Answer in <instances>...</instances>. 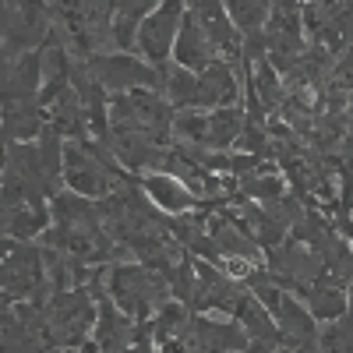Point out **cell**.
I'll return each instance as SVG.
<instances>
[{"label":"cell","instance_id":"cell-1","mask_svg":"<svg viewBox=\"0 0 353 353\" xmlns=\"http://www.w3.org/2000/svg\"><path fill=\"white\" fill-rule=\"evenodd\" d=\"M110 293H113V304L128 318H134L138 325L170 304V283L156 269H145V265H121V269H113Z\"/></svg>","mask_w":353,"mask_h":353},{"label":"cell","instance_id":"cell-2","mask_svg":"<svg viewBox=\"0 0 353 353\" xmlns=\"http://www.w3.org/2000/svg\"><path fill=\"white\" fill-rule=\"evenodd\" d=\"M244 113L237 106H223V110H191V113H181L173 121V131L176 138L191 141L194 149H230L233 141H241V131H244Z\"/></svg>","mask_w":353,"mask_h":353},{"label":"cell","instance_id":"cell-3","mask_svg":"<svg viewBox=\"0 0 353 353\" xmlns=\"http://www.w3.org/2000/svg\"><path fill=\"white\" fill-rule=\"evenodd\" d=\"M96 325V307L85 293H61L46 311V339L57 346H78Z\"/></svg>","mask_w":353,"mask_h":353},{"label":"cell","instance_id":"cell-4","mask_svg":"<svg viewBox=\"0 0 353 353\" xmlns=\"http://www.w3.org/2000/svg\"><path fill=\"white\" fill-rule=\"evenodd\" d=\"M184 0H163V4L138 25V46L145 50V57L156 64H163L166 57H173V43L181 32L184 21Z\"/></svg>","mask_w":353,"mask_h":353},{"label":"cell","instance_id":"cell-5","mask_svg":"<svg viewBox=\"0 0 353 353\" xmlns=\"http://www.w3.org/2000/svg\"><path fill=\"white\" fill-rule=\"evenodd\" d=\"M173 61L176 68L184 71H194L201 74L205 68H212L219 61V50L212 46V39L205 36V28L198 25V18L188 11L184 21H181V32H176V43H173Z\"/></svg>","mask_w":353,"mask_h":353},{"label":"cell","instance_id":"cell-6","mask_svg":"<svg viewBox=\"0 0 353 353\" xmlns=\"http://www.w3.org/2000/svg\"><path fill=\"white\" fill-rule=\"evenodd\" d=\"M188 11L198 18V25L205 28V36L212 39V46L226 57H237L241 53V28L233 25V18L226 14L223 0H188Z\"/></svg>","mask_w":353,"mask_h":353},{"label":"cell","instance_id":"cell-7","mask_svg":"<svg viewBox=\"0 0 353 353\" xmlns=\"http://www.w3.org/2000/svg\"><path fill=\"white\" fill-rule=\"evenodd\" d=\"M141 188H145V194L152 198L156 209L173 212V216L191 212V205L198 201V198L191 194V188L181 181V176H173L170 170H149V173L141 176Z\"/></svg>","mask_w":353,"mask_h":353},{"label":"cell","instance_id":"cell-8","mask_svg":"<svg viewBox=\"0 0 353 353\" xmlns=\"http://www.w3.org/2000/svg\"><path fill=\"white\" fill-rule=\"evenodd\" d=\"M241 96V85L233 78V71L216 61L212 68H205L198 74V88H194V106L191 110H223V106H233Z\"/></svg>","mask_w":353,"mask_h":353},{"label":"cell","instance_id":"cell-9","mask_svg":"<svg viewBox=\"0 0 353 353\" xmlns=\"http://www.w3.org/2000/svg\"><path fill=\"white\" fill-rule=\"evenodd\" d=\"M138 329L134 318H128L113 301H103L99 304V325H96V343L103 353H128L138 339Z\"/></svg>","mask_w":353,"mask_h":353},{"label":"cell","instance_id":"cell-10","mask_svg":"<svg viewBox=\"0 0 353 353\" xmlns=\"http://www.w3.org/2000/svg\"><path fill=\"white\" fill-rule=\"evenodd\" d=\"M64 170H68V184L78 191V194H88V198H99V194H110L113 191V176L103 170L99 159L85 156L81 149H68L64 156Z\"/></svg>","mask_w":353,"mask_h":353},{"label":"cell","instance_id":"cell-11","mask_svg":"<svg viewBox=\"0 0 353 353\" xmlns=\"http://www.w3.org/2000/svg\"><path fill=\"white\" fill-rule=\"evenodd\" d=\"M99 78L113 88H134V85H156V71L149 64L134 61V57H110L99 64Z\"/></svg>","mask_w":353,"mask_h":353},{"label":"cell","instance_id":"cell-12","mask_svg":"<svg viewBox=\"0 0 353 353\" xmlns=\"http://www.w3.org/2000/svg\"><path fill=\"white\" fill-rule=\"evenodd\" d=\"M304 297H307V311H311L314 321H332V318H339V314L346 311V293H343V286L332 283V279L311 283V286L304 290Z\"/></svg>","mask_w":353,"mask_h":353},{"label":"cell","instance_id":"cell-13","mask_svg":"<svg viewBox=\"0 0 353 353\" xmlns=\"http://www.w3.org/2000/svg\"><path fill=\"white\" fill-rule=\"evenodd\" d=\"M248 81H251V88H254L258 110H279V106L286 103V85H283V78L276 74L272 61H258Z\"/></svg>","mask_w":353,"mask_h":353},{"label":"cell","instance_id":"cell-14","mask_svg":"<svg viewBox=\"0 0 353 353\" xmlns=\"http://www.w3.org/2000/svg\"><path fill=\"white\" fill-rule=\"evenodd\" d=\"M226 14L233 18V25L244 28V32H254L269 21L272 14V0H223Z\"/></svg>","mask_w":353,"mask_h":353},{"label":"cell","instance_id":"cell-15","mask_svg":"<svg viewBox=\"0 0 353 353\" xmlns=\"http://www.w3.org/2000/svg\"><path fill=\"white\" fill-rule=\"evenodd\" d=\"M321 346H325V353H353V329H350V321L332 325L325 336H321Z\"/></svg>","mask_w":353,"mask_h":353},{"label":"cell","instance_id":"cell-16","mask_svg":"<svg viewBox=\"0 0 353 353\" xmlns=\"http://www.w3.org/2000/svg\"><path fill=\"white\" fill-rule=\"evenodd\" d=\"M53 353H81V350H74V346H61V350H53Z\"/></svg>","mask_w":353,"mask_h":353},{"label":"cell","instance_id":"cell-17","mask_svg":"<svg viewBox=\"0 0 353 353\" xmlns=\"http://www.w3.org/2000/svg\"><path fill=\"white\" fill-rule=\"evenodd\" d=\"M350 212H353V198H350Z\"/></svg>","mask_w":353,"mask_h":353},{"label":"cell","instance_id":"cell-18","mask_svg":"<svg viewBox=\"0 0 353 353\" xmlns=\"http://www.w3.org/2000/svg\"><path fill=\"white\" fill-rule=\"evenodd\" d=\"M304 4H311V0H304Z\"/></svg>","mask_w":353,"mask_h":353},{"label":"cell","instance_id":"cell-19","mask_svg":"<svg viewBox=\"0 0 353 353\" xmlns=\"http://www.w3.org/2000/svg\"><path fill=\"white\" fill-rule=\"evenodd\" d=\"M283 353H290V350H283Z\"/></svg>","mask_w":353,"mask_h":353}]
</instances>
